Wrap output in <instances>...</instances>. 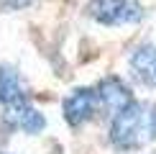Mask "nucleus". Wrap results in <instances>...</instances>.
Masks as SVG:
<instances>
[{"label": "nucleus", "mask_w": 156, "mask_h": 154, "mask_svg": "<svg viewBox=\"0 0 156 154\" xmlns=\"http://www.w3.org/2000/svg\"><path fill=\"white\" fill-rule=\"evenodd\" d=\"M5 121H8L13 128L28 134V136H36V134H41L44 128H46L44 113L38 111V108H34L28 100H18V103L5 105Z\"/></svg>", "instance_id": "nucleus-5"}, {"label": "nucleus", "mask_w": 156, "mask_h": 154, "mask_svg": "<svg viewBox=\"0 0 156 154\" xmlns=\"http://www.w3.org/2000/svg\"><path fill=\"white\" fill-rule=\"evenodd\" d=\"M131 77L144 87H156V44H138L128 57Z\"/></svg>", "instance_id": "nucleus-6"}, {"label": "nucleus", "mask_w": 156, "mask_h": 154, "mask_svg": "<svg viewBox=\"0 0 156 154\" xmlns=\"http://www.w3.org/2000/svg\"><path fill=\"white\" fill-rule=\"evenodd\" d=\"M62 113L67 118L69 126H82L87 121L95 118V113H100V100H97V90L95 87H77L64 98L62 103Z\"/></svg>", "instance_id": "nucleus-3"}, {"label": "nucleus", "mask_w": 156, "mask_h": 154, "mask_svg": "<svg viewBox=\"0 0 156 154\" xmlns=\"http://www.w3.org/2000/svg\"><path fill=\"white\" fill-rule=\"evenodd\" d=\"M97 100H100V111L108 113L110 118H113L118 111H123V108L128 105V103H133V93L131 87L126 85V80H120L118 75H108L102 77L100 82H97Z\"/></svg>", "instance_id": "nucleus-4"}, {"label": "nucleus", "mask_w": 156, "mask_h": 154, "mask_svg": "<svg viewBox=\"0 0 156 154\" xmlns=\"http://www.w3.org/2000/svg\"><path fill=\"white\" fill-rule=\"evenodd\" d=\"M90 16L100 26H136L146 18V8L141 0H90Z\"/></svg>", "instance_id": "nucleus-2"}, {"label": "nucleus", "mask_w": 156, "mask_h": 154, "mask_svg": "<svg viewBox=\"0 0 156 154\" xmlns=\"http://www.w3.org/2000/svg\"><path fill=\"white\" fill-rule=\"evenodd\" d=\"M156 141V103L133 100L110 118V144L120 152H136Z\"/></svg>", "instance_id": "nucleus-1"}, {"label": "nucleus", "mask_w": 156, "mask_h": 154, "mask_svg": "<svg viewBox=\"0 0 156 154\" xmlns=\"http://www.w3.org/2000/svg\"><path fill=\"white\" fill-rule=\"evenodd\" d=\"M18 100H28V90H26L23 77L16 67L0 64V103L10 105V103H18Z\"/></svg>", "instance_id": "nucleus-7"}, {"label": "nucleus", "mask_w": 156, "mask_h": 154, "mask_svg": "<svg viewBox=\"0 0 156 154\" xmlns=\"http://www.w3.org/2000/svg\"><path fill=\"white\" fill-rule=\"evenodd\" d=\"M31 3H34V0H0V10H3V13L23 10V8H28Z\"/></svg>", "instance_id": "nucleus-8"}]
</instances>
